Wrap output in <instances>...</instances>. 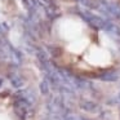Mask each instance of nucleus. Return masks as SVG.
I'll return each instance as SVG.
<instances>
[{
  "label": "nucleus",
  "mask_w": 120,
  "mask_h": 120,
  "mask_svg": "<svg viewBox=\"0 0 120 120\" xmlns=\"http://www.w3.org/2000/svg\"><path fill=\"white\" fill-rule=\"evenodd\" d=\"M58 40L71 62L80 70L85 57L102 40L101 35L92 31L80 19H67L58 27Z\"/></svg>",
  "instance_id": "1"
}]
</instances>
